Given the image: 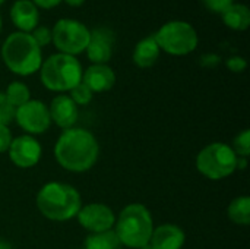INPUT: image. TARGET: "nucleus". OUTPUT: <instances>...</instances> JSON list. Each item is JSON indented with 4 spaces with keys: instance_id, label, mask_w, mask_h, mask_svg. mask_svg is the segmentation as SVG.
I'll use <instances>...</instances> for the list:
<instances>
[{
    "instance_id": "f257e3e1",
    "label": "nucleus",
    "mask_w": 250,
    "mask_h": 249,
    "mask_svg": "<svg viewBox=\"0 0 250 249\" xmlns=\"http://www.w3.org/2000/svg\"><path fill=\"white\" fill-rule=\"evenodd\" d=\"M100 147L95 136L82 128L64 129L56 145L54 157L57 163L69 172L83 173L89 170L98 160Z\"/></svg>"
},
{
    "instance_id": "f03ea898",
    "label": "nucleus",
    "mask_w": 250,
    "mask_h": 249,
    "mask_svg": "<svg viewBox=\"0 0 250 249\" xmlns=\"http://www.w3.org/2000/svg\"><path fill=\"white\" fill-rule=\"evenodd\" d=\"M40 213L53 222H67L79 213L82 207L76 188L62 182H48L37 194Z\"/></svg>"
},
{
    "instance_id": "7ed1b4c3",
    "label": "nucleus",
    "mask_w": 250,
    "mask_h": 249,
    "mask_svg": "<svg viewBox=\"0 0 250 249\" xmlns=\"http://www.w3.org/2000/svg\"><path fill=\"white\" fill-rule=\"evenodd\" d=\"M1 59L7 69L16 75L28 76L40 70L42 65L41 47L31 34L16 31L10 34L1 45Z\"/></svg>"
},
{
    "instance_id": "20e7f679",
    "label": "nucleus",
    "mask_w": 250,
    "mask_h": 249,
    "mask_svg": "<svg viewBox=\"0 0 250 249\" xmlns=\"http://www.w3.org/2000/svg\"><path fill=\"white\" fill-rule=\"evenodd\" d=\"M113 230L123 247L141 249L149 244L154 230L152 216L145 205L129 204L116 219Z\"/></svg>"
},
{
    "instance_id": "39448f33",
    "label": "nucleus",
    "mask_w": 250,
    "mask_h": 249,
    "mask_svg": "<svg viewBox=\"0 0 250 249\" xmlns=\"http://www.w3.org/2000/svg\"><path fill=\"white\" fill-rule=\"evenodd\" d=\"M82 66L75 56L57 53L42 62L40 78L42 85L54 92L70 91L82 81Z\"/></svg>"
},
{
    "instance_id": "423d86ee",
    "label": "nucleus",
    "mask_w": 250,
    "mask_h": 249,
    "mask_svg": "<svg viewBox=\"0 0 250 249\" xmlns=\"http://www.w3.org/2000/svg\"><path fill=\"white\" fill-rule=\"evenodd\" d=\"M196 167L201 175L211 181H221L237 169V156L224 142H212L202 148L196 157Z\"/></svg>"
},
{
    "instance_id": "0eeeda50",
    "label": "nucleus",
    "mask_w": 250,
    "mask_h": 249,
    "mask_svg": "<svg viewBox=\"0 0 250 249\" xmlns=\"http://www.w3.org/2000/svg\"><path fill=\"white\" fill-rule=\"evenodd\" d=\"M154 38L160 50L171 56H186L195 51L199 41L196 29L185 21H170L164 23Z\"/></svg>"
},
{
    "instance_id": "6e6552de",
    "label": "nucleus",
    "mask_w": 250,
    "mask_h": 249,
    "mask_svg": "<svg viewBox=\"0 0 250 249\" xmlns=\"http://www.w3.org/2000/svg\"><path fill=\"white\" fill-rule=\"evenodd\" d=\"M91 31L86 28L85 23L76 19H60L56 22L51 31V41L54 43L56 48L69 56L81 54L86 50L89 43Z\"/></svg>"
},
{
    "instance_id": "1a4fd4ad",
    "label": "nucleus",
    "mask_w": 250,
    "mask_h": 249,
    "mask_svg": "<svg viewBox=\"0 0 250 249\" xmlns=\"http://www.w3.org/2000/svg\"><path fill=\"white\" fill-rule=\"evenodd\" d=\"M15 119L28 135L44 134L51 125L48 107L40 100H29L19 106L15 112Z\"/></svg>"
},
{
    "instance_id": "9d476101",
    "label": "nucleus",
    "mask_w": 250,
    "mask_h": 249,
    "mask_svg": "<svg viewBox=\"0 0 250 249\" xmlns=\"http://www.w3.org/2000/svg\"><path fill=\"white\" fill-rule=\"evenodd\" d=\"M76 217L79 225L91 233L113 230L116 223V216L113 210L108 205L100 203H91L85 207H81Z\"/></svg>"
},
{
    "instance_id": "9b49d317",
    "label": "nucleus",
    "mask_w": 250,
    "mask_h": 249,
    "mask_svg": "<svg viewBox=\"0 0 250 249\" xmlns=\"http://www.w3.org/2000/svg\"><path fill=\"white\" fill-rule=\"evenodd\" d=\"M7 151L10 161L21 169L34 167L41 160L42 154L40 142L31 135H21L12 139V144Z\"/></svg>"
},
{
    "instance_id": "f8f14e48",
    "label": "nucleus",
    "mask_w": 250,
    "mask_h": 249,
    "mask_svg": "<svg viewBox=\"0 0 250 249\" xmlns=\"http://www.w3.org/2000/svg\"><path fill=\"white\" fill-rule=\"evenodd\" d=\"M114 32L110 28L98 26L91 31L89 43L86 45V56L92 62V65H107V62L113 56L114 48Z\"/></svg>"
},
{
    "instance_id": "ddd939ff",
    "label": "nucleus",
    "mask_w": 250,
    "mask_h": 249,
    "mask_svg": "<svg viewBox=\"0 0 250 249\" xmlns=\"http://www.w3.org/2000/svg\"><path fill=\"white\" fill-rule=\"evenodd\" d=\"M51 120L62 129L73 128L78 120V106L69 95H57L48 107Z\"/></svg>"
},
{
    "instance_id": "4468645a",
    "label": "nucleus",
    "mask_w": 250,
    "mask_h": 249,
    "mask_svg": "<svg viewBox=\"0 0 250 249\" xmlns=\"http://www.w3.org/2000/svg\"><path fill=\"white\" fill-rule=\"evenodd\" d=\"M10 19L21 32L31 34L38 26L40 12L31 0H16L10 9Z\"/></svg>"
},
{
    "instance_id": "2eb2a0df",
    "label": "nucleus",
    "mask_w": 250,
    "mask_h": 249,
    "mask_svg": "<svg viewBox=\"0 0 250 249\" xmlns=\"http://www.w3.org/2000/svg\"><path fill=\"white\" fill-rule=\"evenodd\" d=\"M82 82L92 92H105L116 84L114 70L107 65H91L82 73Z\"/></svg>"
},
{
    "instance_id": "dca6fc26",
    "label": "nucleus",
    "mask_w": 250,
    "mask_h": 249,
    "mask_svg": "<svg viewBox=\"0 0 250 249\" xmlns=\"http://www.w3.org/2000/svg\"><path fill=\"white\" fill-rule=\"evenodd\" d=\"M185 239V232L179 226L168 223L154 227L149 245L154 249H182Z\"/></svg>"
},
{
    "instance_id": "f3484780",
    "label": "nucleus",
    "mask_w": 250,
    "mask_h": 249,
    "mask_svg": "<svg viewBox=\"0 0 250 249\" xmlns=\"http://www.w3.org/2000/svg\"><path fill=\"white\" fill-rule=\"evenodd\" d=\"M160 47L154 38V35L142 38L133 50V62L138 68H151L160 57Z\"/></svg>"
},
{
    "instance_id": "a211bd4d",
    "label": "nucleus",
    "mask_w": 250,
    "mask_h": 249,
    "mask_svg": "<svg viewBox=\"0 0 250 249\" xmlns=\"http://www.w3.org/2000/svg\"><path fill=\"white\" fill-rule=\"evenodd\" d=\"M221 16L223 22L234 31H245L250 25V10L243 3H233Z\"/></svg>"
},
{
    "instance_id": "6ab92c4d",
    "label": "nucleus",
    "mask_w": 250,
    "mask_h": 249,
    "mask_svg": "<svg viewBox=\"0 0 250 249\" xmlns=\"http://www.w3.org/2000/svg\"><path fill=\"white\" fill-rule=\"evenodd\" d=\"M229 217L233 223L240 226H248L250 223V198L237 197L229 205Z\"/></svg>"
},
{
    "instance_id": "aec40b11",
    "label": "nucleus",
    "mask_w": 250,
    "mask_h": 249,
    "mask_svg": "<svg viewBox=\"0 0 250 249\" xmlns=\"http://www.w3.org/2000/svg\"><path fill=\"white\" fill-rule=\"evenodd\" d=\"M83 249H122V244L114 230H107L86 236Z\"/></svg>"
},
{
    "instance_id": "412c9836",
    "label": "nucleus",
    "mask_w": 250,
    "mask_h": 249,
    "mask_svg": "<svg viewBox=\"0 0 250 249\" xmlns=\"http://www.w3.org/2000/svg\"><path fill=\"white\" fill-rule=\"evenodd\" d=\"M7 101L15 107L18 109L19 106L25 104L26 101L31 100V92H29V88L21 82V81H13L9 84V87L6 88V92H4Z\"/></svg>"
},
{
    "instance_id": "4be33fe9",
    "label": "nucleus",
    "mask_w": 250,
    "mask_h": 249,
    "mask_svg": "<svg viewBox=\"0 0 250 249\" xmlns=\"http://www.w3.org/2000/svg\"><path fill=\"white\" fill-rule=\"evenodd\" d=\"M233 151L236 153L237 157H243L248 158L250 154V131L245 129L243 132H240L234 141H233Z\"/></svg>"
},
{
    "instance_id": "5701e85b",
    "label": "nucleus",
    "mask_w": 250,
    "mask_h": 249,
    "mask_svg": "<svg viewBox=\"0 0 250 249\" xmlns=\"http://www.w3.org/2000/svg\"><path fill=\"white\" fill-rule=\"evenodd\" d=\"M92 91L81 81L76 87H73L72 90H70V98L73 100V103L76 104V106H86L88 103H91V100H92Z\"/></svg>"
},
{
    "instance_id": "b1692460",
    "label": "nucleus",
    "mask_w": 250,
    "mask_h": 249,
    "mask_svg": "<svg viewBox=\"0 0 250 249\" xmlns=\"http://www.w3.org/2000/svg\"><path fill=\"white\" fill-rule=\"evenodd\" d=\"M16 109L7 101L4 92H0V125L7 126L15 119Z\"/></svg>"
},
{
    "instance_id": "393cba45",
    "label": "nucleus",
    "mask_w": 250,
    "mask_h": 249,
    "mask_svg": "<svg viewBox=\"0 0 250 249\" xmlns=\"http://www.w3.org/2000/svg\"><path fill=\"white\" fill-rule=\"evenodd\" d=\"M32 38L34 41L40 45V47H44V45H48L51 43V29L47 28V26H37L34 31H32Z\"/></svg>"
},
{
    "instance_id": "a878e982",
    "label": "nucleus",
    "mask_w": 250,
    "mask_h": 249,
    "mask_svg": "<svg viewBox=\"0 0 250 249\" xmlns=\"http://www.w3.org/2000/svg\"><path fill=\"white\" fill-rule=\"evenodd\" d=\"M202 1L207 6V9L214 13H223L234 3V0H202Z\"/></svg>"
},
{
    "instance_id": "bb28decb",
    "label": "nucleus",
    "mask_w": 250,
    "mask_h": 249,
    "mask_svg": "<svg viewBox=\"0 0 250 249\" xmlns=\"http://www.w3.org/2000/svg\"><path fill=\"white\" fill-rule=\"evenodd\" d=\"M248 66V62L242 57V56H231L229 60H227V68L231 70V72H236V73H240L246 69Z\"/></svg>"
},
{
    "instance_id": "cd10ccee",
    "label": "nucleus",
    "mask_w": 250,
    "mask_h": 249,
    "mask_svg": "<svg viewBox=\"0 0 250 249\" xmlns=\"http://www.w3.org/2000/svg\"><path fill=\"white\" fill-rule=\"evenodd\" d=\"M12 132L7 126H3L0 125V154L1 153H6L12 144Z\"/></svg>"
},
{
    "instance_id": "c85d7f7f",
    "label": "nucleus",
    "mask_w": 250,
    "mask_h": 249,
    "mask_svg": "<svg viewBox=\"0 0 250 249\" xmlns=\"http://www.w3.org/2000/svg\"><path fill=\"white\" fill-rule=\"evenodd\" d=\"M202 65L204 66H208V68H212V66H217L220 62H221V57L218 54H214V53H208L205 54L202 59H201Z\"/></svg>"
},
{
    "instance_id": "c756f323",
    "label": "nucleus",
    "mask_w": 250,
    "mask_h": 249,
    "mask_svg": "<svg viewBox=\"0 0 250 249\" xmlns=\"http://www.w3.org/2000/svg\"><path fill=\"white\" fill-rule=\"evenodd\" d=\"M37 7H42V9H53L56 6H59L63 0H31Z\"/></svg>"
},
{
    "instance_id": "7c9ffc66",
    "label": "nucleus",
    "mask_w": 250,
    "mask_h": 249,
    "mask_svg": "<svg viewBox=\"0 0 250 249\" xmlns=\"http://www.w3.org/2000/svg\"><path fill=\"white\" fill-rule=\"evenodd\" d=\"M64 1L72 7H78V6H82L85 3V0H64Z\"/></svg>"
},
{
    "instance_id": "2f4dec72",
    "label": "nucleus",
    "mask_w": 250,
    "mask_h": 249,
    "mask_svg": "<svg viewBox=\"0 0 250 249\" xmlns=\"http://www.w3.org/2000/svg\"><path fill=\"white\" fill-rule=\"evenodd\" d=\"M0 249H12L10 244L6 242V241H0Z\"/></svg>"
},
{
    "instance_id": "473e14b6",
    "label": "nucleus",
    "mask_w": 250,
    "mask_h": 249,
    "mask_svg": "<svg viewBox=\"0 0 250 249\" xmlns=\"http://www.w3.org/2000/svg\"><path fill=\"white\" fill-rule=\"evenodd\" d=\"M141 249H154V248H152V247H151V245L148 244V245H145V247H142V248H141Z\"/></svg>"
},
{
    "instance_id": "72a5a7b5",
    "label": "nucleus",
    "mask_w": 250,
    "mask_h": 249,
    "mask_svg": "<svg viewBox=\"0 0 250 249\" xmlns=\"http://www.w3.org/2000/svg\"><path fill=\"white\" fill-rule=\"evenodd\" d=\"M0 31H1V16H0Z\"/></svg>"
},
{
    "instance_id": "f704fd0d",
    "label": "nucleus",
    "mask_w": 250,
    "mask_h": 249,
    "mask_svg": "<svg viewBox=\"0 0 250 249\" xmlns=\"http://www.w3.org/2000/svg\"><path fill=\"white\" fill-rule=\"evenodd\" d=\"M3 3H4V0H0V6H1Z\"/></svg>"
}]
</instances>
